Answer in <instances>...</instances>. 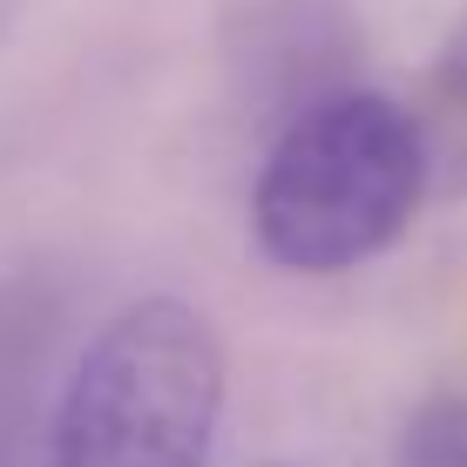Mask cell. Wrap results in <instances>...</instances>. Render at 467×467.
I'll list each match as a JSON object with an SVG mask.
<instances>
[{
	"label": "cell",
	"instance_id": "1",
	"mask_svg": "<svg viewBox=\"0 0 467 467\" xmlns=\"http://www.w3.org/2000/svg\"><path fill=\"white\" fill-rule=\"evenodd\" d=\"M433 190L420 109L379 88H339L271 129L251 183V237L278 271L332 278L373 265L413 231Z\"/></svg>",
	"mask_w": 467,
	"mask_h": 467
},
{
	"label": "cell",
	"instance_id": "2",
	"mask_svg": "<svg viewBox=\"0 0 467 467\" xmlns=\"http://www.w3.org/2000/svg\"><path fill=\"white\" fill-rule=\"evenodd\" d=\"M223 332L190 298H136L95 326L47 420V467H211Z\"/></svg>",
	"mask_w": 467,
	"mask_h": 467
},
{
	"label": "cell",
	"instance_id": "3",
	"mask_svg": "<svg viewBox=\"0 0 467 467\" xmlns=\"http://www.w3.org/2000/svg\"><path fill=\"white\" fill-rule=\"evenodd\" d=\"M217 68L237 116L271 136L312 102L359 88V7L352 0H217Z\"/></svg>",
	"mask_w": 467,
	"mask_h": 467
},
{
	"label": "cell",
	"instance_id": "4",
	"mask_svg": "<svg viewBox=\"0 0 467 467\" xmlns=\"http://www.w3.org/2000/svg\"><path fill=\"white\" fill-rule=\"evenodd\" d=\"M420 122H427V142H433V190L441 197H467V14L433 47Z\"/></svg>",
	"mask_w": 467,
	"mask_h": 467
},
{
	"label": "cell",
	"instance_id": "5",
	"mask_svg": "<svg viewBox=\"0 0 467 467\" xmlns=\"http://www.w3.org/2000/svg\"><path fill=\"white\" fill-rule=\"evenodd\" d=\"M393 467H467V393H427L393 433Z\"/></svg>",
	"mask_w": 467,
	"mask_h": 467
},
{
	"label": "cell",
	"instance_id": "6",
	"mask_svg": "<svg viewBox=\"0 0 467 467\" xmlns=\"http://www.w3.org/2000/svg\"><path fill=\"white\" fill-rule=\"evenodd\" d=\"M27 7H35V0H0V47L14 41V27L27 21Z\"/></svg>",
	"mask_w": 467,
	"mask_h": 467
},
{
	"label": "cell",
	"instance_id": "7",
	"mask_svg": "<svg viewBox=\"0 0 467 467\" xmlns=\"http://www.w3.org/2000/svg\"><path fill=\"white\" fill-rule=\"evenodd\" d=\"M265 467H285V461H265Z\"/></svg>",
	"mask_w": 467,
	"mask_h": 467
}]
</instances>
